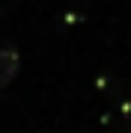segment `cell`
<instances>
[{"label":"cell","instance_id":"1","mask_svg":"<svg viewBox=\"0 0 131 133\" xmlns=\"http://www.w3.org/2000/svg\"><path fill=\"white\" fill-rule=\"evenodd\" d=\"M15 74H18V50L9 44H0V89H6Z\"/></svg>","mask_w":131,"mask_h":133}]
</instances>
